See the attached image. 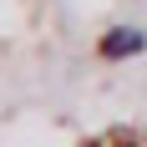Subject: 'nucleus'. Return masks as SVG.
Instances as JSON below:
<instances>
[{"instance_id":"1","label":"nucleus","mask_w":147,"mask_h":147,"mask_svg":"<svg viewBox=\"0 0 147 147\" xmlns=\"http://www.w3.org/2000/svg\"><path fill=\"white\" fill-rule=\"evenodd\" d=\"M96 51H102V61H132L147 51V30L142 26H112V30H102Z\"/></svg>"}]
</instances>
